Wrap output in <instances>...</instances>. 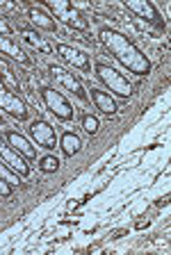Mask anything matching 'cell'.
<instances>
[{
	"label": "cell",
	"instance_id": "6da1fadb",
	"mask_svg": "<svg viewBox=\"0 0 171 255\" xmlns=\"http://www.w3.org/2000/svg\"><path fill=\"white\" fill-rule=\"evenodd\" d=\"M98 41L103 43V48L121 64L123 69H128V73L139 75V78L151 73V59L146 57L144 50L130 37H126L123 32L112 30V27H103V30L98 32Z\"/></svg>",
	"mask_w": 171,
	"mask_h": 255
},
{
	"label": "cell",
	"instance_id": "7a4b0ae2",
	"mask_svg": "<svg viewBox=\"0 0 171 255\" xmlns=\"http://www.w3.org/2000/svg\"><path fill=\"white\" fill-rule=\"evenodd\" d=\"M96 78L110 89V94L119 96V98H130V96H133V85H130V80L123 73H119L117 69H112L110 64H105V62L96 64Z\"/></svg>",
	"mask_w": 171,
	"mask_h": 255
},
{
	"label": "cell",
	"instance_id": "3957f363",
	"mask_svg": "<svg viewBox=\"0 0 171 255\" xmlns=\"http://www.w3.org/2000/svg\"><path fill=\"white\" fill-rule=\"evenodd\" d=\"M48 9L53 11V18L57 21V18H62V21L66 23V25L71 27V30H89V21L85 18V14H82L78 7H73V2H66V0H55V2H50Z\"/></svg>",
	"mask_w": 171,
	"mask_h": 255
},
{
	"label": "cell",
	"instance_id": "277c9868",
	"mask_svg": "<svg viewBox=\"0 0 171 255\" xmlns=\"http://www.w3.org/2000/svg\"><path fill=\"white\" fill-rule=\"evenodd\" d=\"M41 98H43V103H46V107H48V112L55 114L57 119H62V121H71V119H73V107H71V103L64 98L62 91L53 89V87H43Z\"/></svg>",
	"mask_w": 171,
	"mask_h": 255
},
{
	"label": "cell",
	"instance_id": "5b68a950",
	"mask_svg": "<svg viewBox=\"0 0 171 255\" xmlns=\"http://www.w3.org/2000/svg\"><path fill=\"white\" fill-rule=\"evenodd\" d=\"M126 9L133 11L137 18H142V21L151 23V25L160 27V30H165L167 23L162 21L160 11H158V7L151 2V0H126Z\"/></svg>",
	"mask_w": 171,
	"mask_h": 255
},
{
	"label": "cell",
	"instance_id": "8992f818",
	"mask_svg": "<svg viewBox=\"0 0 171 255\" xmlns=\"http://www.w3.org/2000/svg\"><path fill=\"white\" fill-rule=\"evenodd\" d=\"M30 137L37 146L46 150H53L57 146V134H55V128L50 126L48 121H43V119H37V121L30 123Z\"/></svg>",
	"mask_w": 171,
	"mask_h": 255
},
{
	"label": "cell",
	"instance_id": "52a82bcc",
	"mask_svg": "<svg viewBox=\"0 0 171 255\" xmlns=\"http://www.w3.org/2000/svg\"><path fill=\"white\" fill-rule=\"evenodd\" d=\"M50 75H53V78L57 80V82L64 87L66 91L75 94L80 101H87V91H85V87H82L80 78H75L71 71H66L64 66H57V64H50Z\"/></svg>",
	"mask_w": 171,
	"mask_h": 255
},
{
	"label": "cell",
	"instance_id": "ba28073f",
	"mask_svg": "<svg viewBox=\"0 0 171 255\" xmlns=\"http://www.w3.org/2000/svg\"><path fill=\"white\" fill-rule=\"evenodd\" d=\"M0 159H2V164H7L16 175H30V164L25 162V157L21 153H16L5 141H0Z\"/></svg>",
	"mask_w": 171,
	"mask_h": 255
},
{
	"label": "cell",
	"instance_id": "9c48e42d",
	"mask_svg": "<svg viewBox=\"0 0 171 255\" xmlns=\"http://www.w3.org/2000/svg\"><path fill=\"white\" fill-rule=\"evenodd\" d=\"M55 50H57L59 57L64 59L66 64H71L73 69H80V71H85V73H89L91 71L89 55H85L82 50H78V48H73V46H66V43H57Z\"/></svg>",
	"mask_w": 171,
	"mask_h": 255
},
{
	"label": "cell",
	"instance_id": "30bf717a",
	"mask_svg": "<svg viewBox=\"0 0 171 255\" xmlns=\"http://www.w3.org/2000/svg\"><path fill=\"white\" fill-rule=\"evenodd\" d=\"M0 110L9 112L11 117L18 119V121H23V119L27 117V107H25V103H23L16 94H11V91L7 89L5 85H0Z\"/></svg>",
	"mask_w": 171,
	"mask_h": 255
},
{
	"label": "cell",
	"instance_id": "8fae6325",
	"mask_svg": "<svg viewBox=\"0 0 171 255\" xmlns=\"http://www.w3.org/2000/svg\"><path fill=\"white\" fill-rule=\"evenodd\" d=\"M5 139H7V143H9L11 148L16 150V153H21L25 159H34V157H37V148H34L32 141H30L27 137H23L21 132H16V130H7Z\"/></svg>",
	"mask_w": 171,
	"mask_h": 255
},
{
	"label": "cell",
	"instance_id": "7c38bea8",
	"mask_svg": "<svg viewBox=\"0 0 171 255\" xmlns=\"http://www.w3.org/2000/svg\"><path fill=\"white\" fill-rule=\"evenodd\" d=\"M91 101H94V105H96V110H101L103 114H107V117H114L119 112L117 107V101H114L112 96L107 94V91H101V89H91Z\"/></svg>",
	"mask_w": 171,
	"mask_h": 255
},
{
	"label": "cell",
	"instance_id": "4fadbf2b",
	"mask_svg": "<svg viewBox=\"0 0 171 255\" xmlns=\"http://www.w3.org/2000/svg\"><path fill=\"white\" fill-rule=\"evenodd\" d=\"M27 16H30V21L37 27H43L48 32H57V21L46 9H41V7H27Z\"/></svg>",
	"mask_w": 171,
	"mask_h": 255
},
{
	"label": "cell",
	"instance_id": "5bb4252c",
	"mask_svg": "<svg viewBox=\"0 0 171 255\" xmlns=\"http://www.w3.org/2000/svg\"><path fill=\"white\" fill-rule=\"evenodd\" d=\"M0 50L7 55V57H11L14 62H21V64H30V57H27L25 53H23L21 48L14 43V39L9 37H0Z\"/></svg>",
	"mask_w": 171,
	"mask_h": 255
},
{
	"label": "cell",
	"instance_id": "9a60e30c",
	"mask_svg": "<svg viewBox=\"0 0 171 255\" xmlns=\"http://www.w3.org/2000/svg\"><path fill=\"white\" fill-rule=\"evenodd\" d=\"M59 148H62V153H64L66 157H73V155L80 153L82 141H80V137H78L75 132H64L62 134V139H59Z\"/></svg>",
	"mask_w": 171,
	"mask_h": 255
},
{
	"label": "cell",
	"instance_id": "2e32d148",
	"mask_svg": "<svg viewBox=\"0 0 171 255\" xmlns=\"http://www.w3.org/2000/svg\"><path fill=\"white\" fill-rule=\"evenodd\" d=\"M23 39H25L27 43H32L34 48H39V50H43V53H50V46L46 41H43L41 37H39L37 32H32V30H23Z\"/></svg>",
	"mask_w": 171,
	"mask_h": 255
},
{
	"label": "cell",
	"instance_id": "e0dca14e",
	"mask_svg": "<svg viewBox=\"0 0 171 255\" xmlns=\"http://www.w3.org/2000/svg\"><path fill=\"white\" fill-rule=\"evenodd\" d=\"M39 169L43 171V173H57L59 171V157H55V155H46V157L39 159Z\"/></svg>",
	"mask_w": 171,
	"mask_h": 255
},
{
	"label": "cell",
	"instance_id": "ac0fdd59",
	"mask_svg": "<svg viewBox=\"0 0 171 255\" xmlns=\"http://www.w3.org/2000/svg\"><path fill=\"white\" fill-rule=\"evenodd\" d=\"M82 128H85L89 134H96L98 132V119L91 117V114H85V117H82Z\"/></svg>",
	"mask_w": 171,
	"mask_h": 255
},
{
	"label": "cell",
	"instance_id": "d6986e66",
	"mask_svg": "<svg viewBox=\"0 0 171 255\" xmlns=\"http://www.w3.org/2000/svg\"><path fill=\"white\" fill-rule=\"evenodd\" d=\"M0 196H2V198L11 196V185H9V180H7V178H2V175H0Z\"/></svg>",
	"mask_w": 171,
	"mask_h": 255
},
{
	"label": "cell",
	"instance_id": "ffe728a7",
	"mask_svg": "<svg viewBox=\"0 0 171 255\" xmlns=\"http://www.w3.org/2000/svg\"><path fill=\"white\" fill-rule=\"evenodd\" d=\"M0 34H5V37H9V39H11V34H14V30H11V27L7 25L2 18H0Z\"/></svg>",
	"mask_w": 171,
	"mask_h": 255
}]
</instances>
